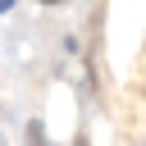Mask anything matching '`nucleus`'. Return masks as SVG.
Returning a JSON list of instances; mask_svg holds the SVG:
<instances>
[{
	"label": "nucleus",
	"instance_id": "1",
	"mask_svg": "<svg viewBox=\"0 0 146 146\" xmlns=\"http://www.w3.org/2000/svg\"><path fill=\"white\" fill-rule=\"evenodd\" d=\"M5 9H14V0H0V14H5Z\"/></svg>",
	"mask_w": 146,
	"mask_h": 146
},
{
	"label": "nucleus",
	"instance_id": "2",
	"mask_svg": "<svg viewBox=\"0 0 146 146\" xmlns=\"http://www.w3.org/2000/svg\"><path fill=\"white\" fill-rule=\"evenodd\" d=\"M41 5H55V0H41Z\"/></svg>",
	"mask_w": 146,
	"mask_h": 146
}]
</instances>
